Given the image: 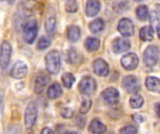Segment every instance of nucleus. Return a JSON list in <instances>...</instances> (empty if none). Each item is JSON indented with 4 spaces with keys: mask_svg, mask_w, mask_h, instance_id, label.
I'll return each mask as SVG.
<instances>
[{
    "mask_svg": "<svg viewBox=\"0 0 160 134\" xmlns=\"http://www.w3.org/2000/svg\"><path fill=\"white\" fill-rule=\"evenodd\" d=\"M47 71L52 75H57L61 68V57L57 50H52L45 56Z\"/></svg>",
    "mask_w": 160,
    "mask_h": 134,
    "instance_id": "1",
    "label": "nucleus"
},
{
    "mask_svg": "<svg viewBox=\"0 0 160 134\" xmlns=\"http://www.w3.org/2000/svg\"><path fill=\"white\" fill-rule=\"evenodd\" d=\"M38 35V23L36 19H30L23 24V38L28 44L34 43Z\"/></svg>",
    "mask_w": 160,
    "mask_h": 134,
    "instance_id": "2",
    "label": "nucleus"
},
{
    "mask_svg": "<svg viewBox=\"0 0 160 134\" xmlns=\"http://www.w3.org/2000/svg\"><path fill=\"white\" fill-rule=\"evenodd\" d=\"M38 118V108L34 102L28 104L24 113V124L27 130L32 129L37 122Z\"/></svg>",
    "mask_w": 160,
    "mask_h": 134,
    "instance_id": "3",
    "label": "nucleus"
},
{
    "mask_svg": "<svg viewBox=\"0 0 160 134\" xmlns=\"http://www.w3.org/2000/svg\"><path fill=\"white\" fill-rule=\"evenodd\" d=\"M159 59V49L156 46H149L143 53L144 63L148 67L155 66Z\"/></svg>",
    "mask_w": 160,
    "mask_h": 134,
    "instance_id": "4",
    "label": "nucleus"
},
{
    "mask_svg": "<svg viewBox=\"0 0 160 134\" xmlns=\"http://www.w3.org/2000/svg\"><path fill=\"white\" fill-rule=\"evenodd\" d=\"M11 52L12 48L10 43L7 40L3 41L0 47V66L2 69H6L8 66L11 59Z\"/></svg>",
    "mask_w": 160,
    "mask_h": 134,
    "instance_id": "5",
    "label": "nucleus"
},
{
    "mask_svg": "<svg viewBox=\"0 0 160 134\" xmlns=\"http://www.w3.org/2000/svg\"><path fill=\"white\" fill-rule=\"evenodd\" d=\"M78 89L81 93H82L84 95H91L97 90V82L93 77L85 76L79 83Z\"/></svg>",
    "mask_w": 160,
    "mask_h": 134,
    "instance_id": "6",
    "label": "nucleus"
},
{
    "mask_svg": "<svg viewBox=\"0 0 160 134\" xmlns=\"http://www.w3.org/2000/svg\"><path fill=\"white\" fill-rule=\"evenodd\" d=\"M119 91L114 88H108L101 93V97L108 105H114L119 101Z\"/></svg>",
    "mask_w": 160,
    "mask_h": 134,
    "instance_id": "7",
    "label": "nucleus"
},
{
    "mask_svg": "<svg viewBox=\"0 0 160 134\" xmlns=\"http://www.w3.org/2000/svg\"><path fill=\"white\" fill-rule=\"evenodd\" d=\"M123 88L128 93H136L140 90V83L137 77L134 76H128L123 79L122 82Z\"/></svg>",
    "mask_w": 160,
    "mask_h": 134,
    "instance_id": "8",
    "label": "nucleus"
},
{
    "mask_svg": "<svg viewBox=\"0 0 160 134\" xmlns=\"http://www.w3.org/2000/svg\"><path fill=\"white\" fill-rule=\"evenodd\" d=\"M118 31L125 37H129L134 35V24L131 20L124 18L119 21Z\"/></svg>",
    "mask_w": 160,
    "mask_h": 134,
    "instance_id": "9",
    "label": "nucleus"
},
{
    "mask_svg": "<svg viewBox=\"0 0 160 134\" xmlns=\"http://www.w3.org/2000/svg\"><path fill=\"white\" fill-rule=\"evenodd\" d=\"M121 63L128 71L135 70L139 65V58L135 53H128L122 58Z\"/></svg>",
    "mask_w": 160,
    "mask_h": 134,
    "instance_id": "10",
    "label": "nucleus"
},
{
    "mask_svg": "<svg viewBox=\"0 0 160 134\" xmlns=\"http://www.w3.org/2000/svg\"><path fill=\"white\" fill-rule=\"evenodd\" d=\"M27 65L23 62H17L10 70V76L15 79H22L27 75Z\"/></svg>",
    "mask_w": 160,
    "mask_h": 134,
    "instance_id": "11",
    "label": "nucleus"
},
{
    "mask_svg": "<svg viewBox=\"0 0 160 134\" xmlns=\"http://www.w3.org/2000/svg\"><path fill=\"white\" fill-rule=\"evenodd\" d=\"M93 70L98 76H107L109 75L110 69L109 64L102 59H97L93 62Z\"/></svg>",
    "mask_w": 160,
    "mask_h": 134,
    "instance_id": "12",
    "label": "nucleus"
},
{
    "mask_svg": "<svg viewBox=\"0 0 160 134\" xmlns=\"http://www.w3.org/2000/svg\"><path fill=\"white\" fill-rule=\"evenodd\" d=\"M130 49V42L122 37H118L113 40L112 42V50L115 53H122L128 51Z\"/></svg>",
    "mask_w": 160,
    "mask_h": 134,
    "instance_id": "13",
    "label": "nucleus"
},
{
    "mask_svg": "<svg viewBox=\"0 0 160 134\" xmlns=\"http://www.w3.org/2000/svg\"><path fill=\"white\" fill-rule=\"evenodd\" d=\"M50 82V76L47 75H39L35 80V92L40 94L44 91L46 86Z\"/></svg>",
    "mask_w": 160,
    "mask_h": 134,
    "instance_id": "14",
    "label": "nucleus"
},
{
    "mask_svg": "<svg viewBox=\"0 0 160 134\" xmlns=\"http://www.w3.org/2000/svg\"><path fill=\"white\" fill-rule=\"evenodd\" d=\"M54 11L52 9V10H48L47 12V17L45 20V23H44V27L45 30L48 34H52L54 29H55V25H56V19L54 16Z\"/></svg>",
    "mask_w": 160,
    "mask_h": 134,
    "instance_id": "15",
    "label": "nucleus"
},
{
    "mask_svg": "<svg viewBox=\"0 0 160 134\" xmlns=\"http://www.w3.org/2000/svg\"><path fill=\"white\" fill-rule=\"evenodd\" d=\"M100 10V2L98 0H87L85 12L88 17H94L98 15Z\"/></svg>",
    "mask_w": 160,
    "mask_h": 134,
    "instance_id": "16",
    "label": "nucleus"
},
{
    "mask_svg": "<svg viewBox=\"0 0 160 134\" xmlns=\"http://www.w3.org/2000/svg\"><path fill=\"white\" fill-rule=\"evenodd\" d=\"M145 86L148 90L155 92V93H160V79L155 76H148L145 80Z\"/></svg>",
    "mask_w": 160,
    "mask_h": 134,
    "instance_id": "17",
    "label": "nucleus"
},
{
    "mask_svg": "<svg viewBox=\"0 0 160 134\" xmlns=\"http://www.w3.org/2000/svg\"><path fill=\"white\" fill-rule=\"evenodd\" d=\"M150 22L153 26V29H157L160 26V5H155L154 8L150 12Z\"/></svg>",
    "mask_w": 160,
    "mask_h": 134,
    "instance_id": "18",
    "label": "nucleus"
},
{
    "mask_svg": "<svg viewBox=\"0 0 160 134\" xmlns=\"http://www.w3.org/2000/svg\"><path fill=\"white\" fill-rule=\"evenodd\" d=\"M89 131L90 132L94 134H103L106 132L107 128L106 126L98 118H95L91 121L90 125H89Z\"/></svg>",
    "mask_w": 160,
    "mask_h": 134,
    "instance_id": "19",
    "label": "nucleus"
},
{
    "mask_svg": "<svg viewBox=\"0 0 160 134\" xmlns=\"http://www.w3.org/2000/svg\"><path fill=\"white\" fill-rule=\"evenodd\" d=\"M67 37L68 41L74 43L77 42L81 37V30L76 25H71L67 30Z\"/></svg>",
    "mask_w": 160,
    "mask_h": 134,
    "instance_id": "20",
    "label": "nucleus"
},
{
    "mask_svg": "<svg viewBox=\"0 0 160 134\" xmlns=\"http://www.w3.org/2000/svg\"><path fill=\"white\" fill-rule=\"evenodd\" d=\"M62 93H63V90H62L60 84H58V83L52 84V86L49 87V89L47 90V96L49 99H52V100L59 98L62 95Z\"/></svg>",
    "mask_w": 160,
    "mask_h": 134,
    "instance_id": "21",
    "label": "nucleus"
},
{
    "mask_svg": "<svg viewBox=\"0 0 160 134\" xmlns=\"http://www.w3.org/2000/svg\"><path fill=\"white\" fill-rule=\"evenodd\" d=\"M140 37L142 41L148 42L154 38V29L152 26H144L140 31Z\"/></svg>",
    "mask_w": 160,
    "mask_h": 134,
    "instance_id": "22",
    "label": "nucleus"
},
{
    "mask_svg": "<svg viewBox=\"0 0 160 134\" xmlns=\"http://www.w3.org/2000/svg\"><path fill=\"white\" fill-rule=\"evenodd\" d=\"M99 45H100V41L96 37H88L84 42L85 49L90 52L98 50L99 49Z\"/></svg>",
    "mask_w": 160,
    "mask_h": 134,
    "instance_id": "23",
    "label": "nucleus"
},
{
    "mask_svg": "<svg viewBox=\"0 0 160 134\" xmlns=\"http://www.w3.org/2000/svg\"><path fill=\"white\" fill-rule=\"evenodd\" d=\"M104 28H105V23H104L103 20H101V19H96L93 21H91L89 24V29L94 34L102 32L104 30Z\"/></svg>",
    "mask_w": 160,
    "mask_h": 134,
    "instance_id": "24",
    "label": "nucleus"
},
{
    "mask_svg": "<svg viewBox=\"0 0 160 134\" xmlns=\"http://www.w3.org/2000/svg\"><path fill=\"white\" fill-rule=\"evenodd\" d=\"M62 83L67 89H71L74 82H75V76L71 73H65L62 76Z\"/></svg>",
    "mask_w": 160,
    "mask_h": 134,
    "instance_id": "25",
    "label": "nucleus"
},
{
    "mask_svg": "<svg viewBox=\"0 0 160 134\" xmlns=\"http://www.w3.org/2000/svg\"><path fill=\"white\" fill-rule=\"evenodd\" d=\"M143 98L139 95V94H135L134 96H132L129 100V104L132 108L134 109H139L142 106L143 104Z\"/></svg>",
    "mask_w": 160,
    "mask_h": 134,
    "instance_id": "26",
    "label": "nucleus"
},
{
    "mask_svg": "<svg viewBox=\"0 0 160 134\" xmlns=\"http://www.w3.org/2000/svg\"><path fill=\"white\" fill-rule=\"evenodd\" d=\"M148 12H149L148 7H147V6H143V5L138 7V8H137V10H136L137 17H138L141 21H145V20L148 18Z\"/></svg>",
    "mask_w": 160,
    "mask_h": 134,
    "instance_id": "27",
    "label": "nucleus"
},
{
    "mask_svg": "<svg viewBox=\"0 0 160 134\" xmlns=\"http://www.w3.org/2000/svg\"><path fill=\"white\" fill-rule=\"evenodd\" d=\"M91 106H92L91 100L89 98H87V97H84L83 100H82V105H81V108H80V113L82 115L86 114L90 110Z\"/></svg>",
    "mask_w": 160,
    "mask_h": 134,
    "instance_id": "28",
    "label": "nucleus"
},
{
    "mask_svg": "<svg viewBox=\"0 0 160 134\" xmlns=\"http://www.w3.org/2000/svg\"><path fill=\"white\" fill-rule=\"evenodd\" d=\"M66 10L69 13H74L78 10V3L76 0H68L65 4Z\"/></svg>",
    "mask_w": 160,
    "mask_h": 134,
    "instance_id": "29",
    "label": "nucleus"
},
{
    "mask_svg": "<svg viewBox=\"0 0 160 134\" xmlns=\"http://www.w3.org/2000/svg\"><path fill=\"white\" fill-rule=\"evenodd\" d=\"M51 45V39L46 37V36H42L38 39V45H37V48L38 49H47L48 47H50Z\"/></svg>",
    "mask_w": 160,
    "mask_h": 134,
    "instance_id": "30",
    "label": "nucleus"
},
{
    "mask_svg": "<svg viewBox=\"0 0 160 134\" xmlns=\"http://www.w3.org/2000/svg\"><path fill=\"white\" fill-rule=\"evenodd\" d=\"M77 60H78V54L76 49H70L67 54V62H68L69 63H75Z\"/></svg>",
    "mask_w": 160,
    "mask_h": 134,
    "instance_id": "31",
    "label": "nucleus"
},
{
    "mask_svg": "<svg viewBox=\"0 0 160 134\" xmlns=\"http://www.w3.org/2000/svg\"><path fill=\"white\" fill-rule=\"evenodd\" d=\"M74 123L75 125L79 128V129H83L84 126H85V123H86V120H85V118L81 115H77L75 116L74 118Z\"/></svg>",
    "mask_w": 160,
    "mask_h": 134,
    "instance_id": "32",
    "label": "nucleus"
},
{
    "mask_svg": "<svg viewBox=\"0 0 160 134\" xmlns=\"http://www.w3.org/2000/svg\"><path fill=\"white\" fill-rule=\"evenodd\" d=\"M138 133V130L135 126L132 125H128L124 128L121 129L120 134H137Z\"/></svg>",
    "mask_w": 160,
    "mask_h": 134,
    "instance_id": "33",
    "label": "nucleus"
},
{
    "mask_svg": "<svg viewBox=\"0 0 160 134\" xmlns=\"http://www.w3.org/2000/svg\"><path fill=\"white\" fill-rule=\"evenodd\" d=\"M61 116L65 118H71L73 117V111L69 107H65L61 110Z\"/></svg>",
    "mask_w": 160,
    "mask_h": 134,
    "instance_id": "34",
    "label": "nucleus"
},
{
    "mask_svg": "<svg viewBox=\"0 0 160 134\" xmlns=\"http://www.w3.org/2000/svg\"><path fill=\"white\" fill-rule=\"evenodd\" d=\"M132 118H133L134 121L137 122V123H142V122L144 121V118H143L142 116H141V115H138V114L133 115V116H132Z\"/></svg>",
    "mask_w": 160,
    "mask_h": 134,
    "instance_id": "35",
    "label": "nucleus"
},
{
    "mask_svg": "<svg viewBox=\"0 0 160 134\" xmlns=\"http://www.w3.org/2000/svg\"><path fill=\"white\" fill-rule=\"evenodd\" d=\"M40 134H54V133H53V132H52L50 128H44V129L41 131Z\"/></svg>",
    "mask_w": 160,
    "mask_h": 134,
    "instance_id": "36",
    "label": "nucleus"
},
{
    "mask_svg": "<svg viewBox=\"0 0 160 134\" xmlns=\"http://www.w3.org/2000/svg\"><path fill=\"white\" fill-rule=\"evenodd\" d=\"M156 112H157L158 118H160V104H157V105H156Z\"/></svg>",
    "mask_w": 160,
    "mask_h": 134,
    "instance_id": "37",
    "label": "nucleus"
},
{
    "mask_svg": "<svg viewBox=\"0 0 160 134\" xmlns=\"http://www.w3.org/2000/svg\"><path fill=\"white\" fill-rule=\"evenodd\" d=\"M2 101H3V97L0 94V117H1V106H2Z\"/></svg>",
    "mask_w": 160,
    "mask_h": 134,
    "instance_id": "38",
    "label": "nucleus"
},
{
    "mask_svg": "<svg viewBox=\"0 0 160 134\" xmlns=\"http://www.w3.org/2000/svg\"><path fill=\"white\" fill-rule=\"evenodd\" d=\"M157 30H158V38L160 39V26H158V27L157 28Z\"/></svg>",
    "mask_w": 160,
    "mask_h": 134,
    "instance_id": "39",
    "label": "nucleus"
},
{
    "mask_svg": "<svg viewBox=\"0 0 160 134\" xmlns=\"http://www.w3.org/2000/svg\"><path fill=\"white\" fill-rule=\"evenodd\" d=\"M67 134H80L79 132H68Z\"/></svg>",
    "mask_w": 160,
    "mask_h": 134,
    "instance_id": "40",
    "label": "nucleus"
},
{
    "mask_svg": "<svg viewBox=\"0 0 160 134\" xmlns=\"http://www.w3.org/2000/svg\"><path fill=\"white\" fill-rule=\"evenodd\" d=\"M0 1H7V2H8V3H12V2H13V0H0Z\"/></svg>",
    "mask_w": 160,
    "mask_h": 134,
    "instance_id": "41",
    "label": "nucleus"
},
{
    "mask_svg": "<svg viewBox=\"0 0 160 134\" xmlns=\"http://www.w3.org/2000/svg\"><path fill=\"white\" fill-rule=\"evenodd\" d=\"M136 2H141V1H143V0H135Z\"/></svg>",
    "mask_w": 160,
    "mask_h": 134,
    "instance_id": "42",
    "label": "nucleus"
}]
</instances>
